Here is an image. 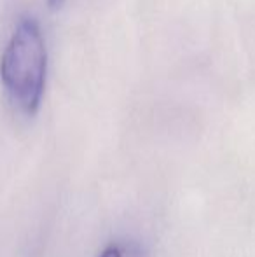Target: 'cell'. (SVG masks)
<instances>
[{
  "label": "cell",
  "mask_w": 255,
  "mask_h": 257,
  "mask_svg": "<svg viewBox=\"0 0 255 257\" xmlns=\"http://www.w3.org/2000/svg\"><path fill=\"white\" fill-rule=\"evenodd\" d=\"M48 72V48L35 18L18 21L0 58V79L25 114H35L42 102Z\"/></svg>",
  "instance_id": "6da1fadb"
},
{
  "label": "cell",
  "mask_w": 255,
  "mask_h": 257,
  "mask_svg": "<svg viewBox=\"0 0 255 257\" xmlns=\"http://www.w3.org/2000/svg\"><path fill=\"white\" fill-rule=\"evenodd\" d=\"M100 257H140V252L133 245H117L110 243Z\"/></svg>",
  "instance_id": "7a4b0ae2"
},
{
  "label": "cell",
  "mask_w": 255,
  "mask_h": 257,
  "mask_svg": "<svg viewBox=\"0 0 255 257\" xmlns=\"http://www.w3.org/2000/svg\"><path fill=\"white\" fill-rule=\"evenodd\" d=\"M48 2H49V6H51V7H60L63 4V0H48Z\"/></svg>",
  "instance_id": "3957f363"
}]
</instances>
